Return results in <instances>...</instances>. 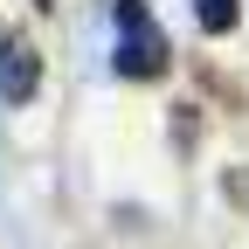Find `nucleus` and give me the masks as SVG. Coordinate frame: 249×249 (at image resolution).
<instances>
[{
	"label": "nucleus",
	"instance_id": "f257e3e1",
	"mask_svg": "<svg viewBox=\"0 0 249 249\" xmlns=\"http://www.w3.org/2000/svg\"><path fill=\"white\" fill-rule=\"evenodd\" d=\"M118 21L132 28V49H124V70H132V76H152V70H160V42H152L145 14L132 7V0H124V7H118Z\"/></svg>",
	"mask_w": 249,
	"mask_h": 249
},
{
	"label": "nucleus",
	"instance_id": "f03ea898",
	"mask_svg": "<svg viewBox=\"0 0 249 249\" xmlns=\"http://www.w3.org/2000/svg\"><path fill=\"white\" fill-rule=\"evenodd\" d=\"M201 28H235V0H201Z\"/></svg>",
	"mask_w": 249,
	"mask_h": 249
}]
</instances>
